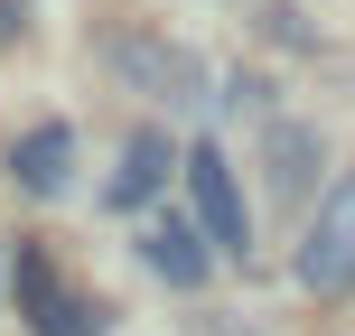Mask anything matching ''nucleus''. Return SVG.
<instances>
[{
  "label": "nucleus",
  "instance_id": "f257e3e1",
  "mask_svg": "<svg viewBox=\"0 0 355 336\" xmlns=\"http://www.w3.org/2000/svg\"><path fill=\"white\" fill-rule=\"evenodd\" d=\"M300 290H318V299L355 290V177L327 187L318 224H309V243H300Z\"/></svg>",
  "mask_w": 355,
  "mask_h": 336
},
{
  "label": "nucleus",
  "instance_id": "f03ea898",
  "mask_svg": "<svg viewBox=\"0 0 355 336\" xmlns=\"http://www.w3.org/2000/svg\"><path fill=\"white\" fill-rule=\"evenodd\" d=\"M187 206H196V233H206L215 252H252V206H243V187H234L225 150H187Z\"/></svg>",
  "mask_w": 355,
  "mask_h": 336
},
{
  "label": "nucleus",
  "instance_id": "7ed1b4c3",
  "mask_svg": "<svg viewBox=\"0 0 355 336\" xmlns=\"http://www.w3.org/2000/svg\"><path fill=\"white\" fill-rule=\"evenodd\" d=\"M19 308H28L37 336H103V318H94L85 299H66V290H56L47 252H19Z\"/></svg>",
  "mask_w": 355,
  "mask_h": 336
},
{
  "label": "nucleus",
  "instance_id": "20e7f679",
  "mask_svg": "<svg viewBox=\"0 0 355 336\" xmlns=\"http://www.w3.org/2000/svg\"><path fill=\"white\" fill-rule=\"evenodd\" d=\"M141 262L159 271L168 290H196V281H206V262H215V243L187 224V215H159V224L141 233Z\"/></svg>",
  "mask_w": 355,
  "mask_h": 336
},
{
  "label": "nucleus",
  "instance_id": "39448f33",
  "mask_svg": "<svg viewBox=\"0 0 355 336\" xmlns=\"http://www.w3.org/2000/svg\"><path fill=\"white\" fill-rule=\"evenodd\" d=\"M10 168H19L28 196H66V177H75V131H66V122H37L28 141L10 150Z\"/></svg>",
  "mask_w": 355,
  "mask_h": 336
},
{
  "label": "nucleus",
  "instance_id": "423d86ee",
  "mask_svg": "<svg viewBox=\"0 0 355 336\" xmlns=\"http://www.w3.org/2000/svg\"><path fill=\"white\" fill-rule=\"evenodd\" d=\"M112 66H122V75H141L150 94H168V103H196V56L159 47V37H122V47H112Z\"/></svg>",
  "mask_w": 355,
  "mask_h": 336
},
{
  "label": "nucleus",
  "instance_id": "0eeeda50",
  "mask_svg": "<svg viewBox=\"0 0 355 336\" xmlns=\"http://www.w3.org/2000/svg\"><path fill=\"white\" fill-rule=\"evenodd\" d=\"M168 168H187V159L168 150V131H131V150H122V177H112V206H122V215H131V206H150Z\"/></svg>",
  "mask_w": 355,
  "mask_h": 336
},
{
  "label": "nucleus",
  "instance_id": "6e6552de",
  "mask_svg": "<svg viewBox=\"0 0 355 336\" xmlns=\"http://www.w3.org/2000/svg\"><path fill=\"white\" fill-rule=\"evenodd\" d=\"M271 177H281V196H309V177H318V131H271Z\"/></svg>",
  "mask_w": 355,
  "mask_h": 336
},
{
  "label": "nucleus",
  "instance_id": "1a4fd4ad",
  "mask_svg": "<svg viewBox=\"0 0 355 336\" xmlns=\"http://www.w3.org/2000/svg\"><path fill=\"white\" fill-rule=\"evenodd\" d=\"M19 28H28V10H19V0H0V47H10Z\"/></svg>",
  "mask_w": 355,
  "mask_h": 336
}]
</instances>
